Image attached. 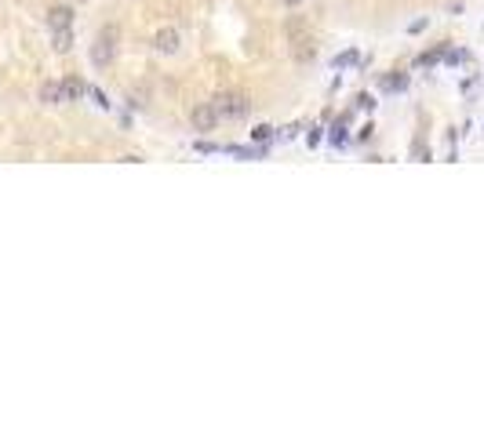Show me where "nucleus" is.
<instances>
[{
  "label": "nucleus",
  "instance_id": "nucleus-1",
  "mask_svg": "<svg viewBox=\"0 0 484 436\" xmlns=\"http://www.w3.org/2000/svg\"><path fill=\"white\" fill-rule=\"evenodd\" d=\"M117 40H120L117 22H109V26L99 29V37H95V44H91V62H95L99 70L113 62V55H117Z\"/></svg>",
  "mask_w": 484,
  "mask_h": 436
},
{
  "label": "nucleus",
  "instance_id": "nucleus-2",
  "mask_svg": "<svg viewBox=\"0 0 484 436\" xmlns=\"http://www.w3.org/2000/svg\"><path fill=\"white\" fill-rule=\"evenodd\" d=\"M212 106L219 109V117H230V120L248 117V109H251L248 95H240V91H222V95H215V99H212Z\"/></svg>",
  "mask_w": 484,
  "mask_h": 436
},
{
  "label": "nucleus",
  "instance_id": "nucleus-3",
  "mask_svg": "<svg viewBox=\"0 0 484 436\" xmlns=\"http://www.w3.org/2000/svg\"><path fill=\"white\" fill-rule=\"evenodd\" d=\"M189 120H193V131H215V124H219L222 117H219V109H215L212 102H201V106H193Z\"/></svg>",
  "mask_w": 484,
  "mask_h": 436
},
{
  "label": "nucleus",
  "instance_id": "nucleus-4",
  "mask_svg": "<svg viewBox=\"0 0 484 436\" xmlns=\"http://www.w3.org/2000/svg\"><path fill=\"white\" fill-rule=\"evenodd\" d=\"M153 47H157L160 55H175V51H179V29H171V26L157 29V37H153Z\"/></svg>",
  "mask_w": 484,
  "mask_h": 436
},
{
  "label": "nucleus",
  "instance_id": "nucleus-5",
  "mask_svg": "<svg viewBox=\"0 0 484 436\" xmlns=\"http://www.w3.org/2000/svg\"><path fill=\"white\" fill-rule=\"evenodd\" d=\"M73 26V8L70 4H55L47 11V29H70Z\"/></svg>",
  "mask_w": 484,
  "mask_h": 436
},
{
  "label": "nucleus",
  "instance_id": "nucleus-6",
  "mask_svg": "<svg viewBox=\"0 0 484 436\" xmlns=\"http://www.w3.org/2000/svg\"><path fill=\"white\" fill-rule=\"evenodd\" d=\"M84 80H80V76H66V80H62V106H70V102H80V99H84Z\"/></svg>",
  "mask_w": 484,
  "mask_h": 436
},
{
  "label": "nucleus",
  "instance_id": "nucleus-7",
  "mask_svg": "<svg viewBox=\"0 0 484 436\" xmlns=\"http://www.w3.org/2000/svg\"><path fill=\"white\" fill-rule=\"evenodd\" d=\"M40 102L44 106H62V80H44L40 84Z\"/></svg>",
  "mask_w": 484,
  "mask_h": 436
},
{
  "label": "nucleus",
  "instance_id": "nucleus-8",
  "mask_svg": "<svg viewBox=\"0 0 484 436\" xmlns=\"http://www.w3.org/2000/svg\"><path fill=\"white\" fill-rule=\"evenodd\" d=\"M52 47H55V51L58 55H70L73 51V29H52Z\"/></svg>",
  "mask_w": 484,
  "mask_h": 436
},
{
  "label": "nucleus",
  "instance_id": "nucleus-9",
  "mask_svg": "<svg viewBox=\"0 0 484 436\" xmlns=\"http://www.w3.org/2000/svg\"><path fill=\"white\" fill-rule=\"evenodd\" d=\"M441 58H444V44L437 47V51H426V55H419V58H415V66H419V70H430V66H437Z\"/></svg>",
  "mask_w": 484,
  "mask_h": 436
},
{
  "label": "nucleus",
  "instance_id": "nucleus-10",
  "mask_svg": "<svg viewBox=\"0 0 484 436\" xmlns=\"http://www.w3.org/2000/svg\"><path fill=\"white\" fill-rule=\"evenodd\" d=\"M382 88H386V91H405V88H408V76H405V73L386 76V80H382Z\"/></svg>",
  "mask_w": 484,
  "mask_h": 436
},
{
  "label": "nucleus",
  "instance_id": "nucleus-11",
  "mask_svg": "<svg viewBox=\"0 0 484 436\" xmlns=\"http://www.w3.org/2000/svg\"><path fill=\"white\" fill-rule=\"evenodd\" d=\"M328 138H331L335 145H343V142H346V117H343V120H335V127H331V135H328Z\"/></svg>",
  "mask_w": 484,
  "mask_h": 436
},
{
  "label": "nucleus",
  "instance_id": "nucleus-12",
  "mask_svg": "<svg viewBox=\"0 0 484 436\" xmlns=\"http://www.w3.org/2000/svg\"><path fill=\"white\" fill-rule=\"evenodd\" d=\"M270 135H273V127H270V124H259V127L251 131V138H255V142H266Z\"/></svg>",
  "mask_w": 484,
  "mask_h": 436
},
{
  "label": "nucleus",
  "instance_id": "nucleus-13",
  "mask_svg": "<svg viewBox=\"0 0 484 436\" xmlns=\"http://www.w3.org/2000/svg\"><path fill=\"white\" fill-rule=\"evenodd\" d=\"M412 156H415V160H430V145L415 142V145H412Z\"/></svg>",
  "mask_w": 484,
  "mask_h": 436
},
{
  "label": "nucleus",
  "instance_id": "nucleus-14",
  "mask_svg": "<svg viewBox=\"0 0 484 436\" xmlns=\"http://www.w3.org/2000/svg\"><path fill=\"white\" fill-rule=\"evenodd\" d=\"M357 109H368V113H372V109H375V99H372V95H357Z\"/></svg>",
  "mask_w": 484,
  "mask_h": 436
},
{
  "label": "nucleus",
  "instance_id": "nucleus-15",
  "mask_svg": "<svg viewBox=\"0 0 484 436\" xmlns=\"http://www.w3.org/2000/svg\"><path fill=\"white\" fill-rule=\"evenodd\" d=\"M353 62H357V51H346L343 58H335V66H353Z\"/></svg>",
  "mask_w": 484,
  "mask_h": 436
},
{
  "label": "nucleus",
  "instance_id": "nucleus-16",
  "mask_svg": "<svg viewBox=\"0 0 484 436\" xmlns=\"http://www.w3.org/2000/svg\"><path fill=\"white\" fill-rule=\"evenodd\" d=\"M281 4H284V8H299V4H302V0H281Z\"/></svg>",
  "mask_w": 484,
  "mask_h": 436
}]
</instances>
